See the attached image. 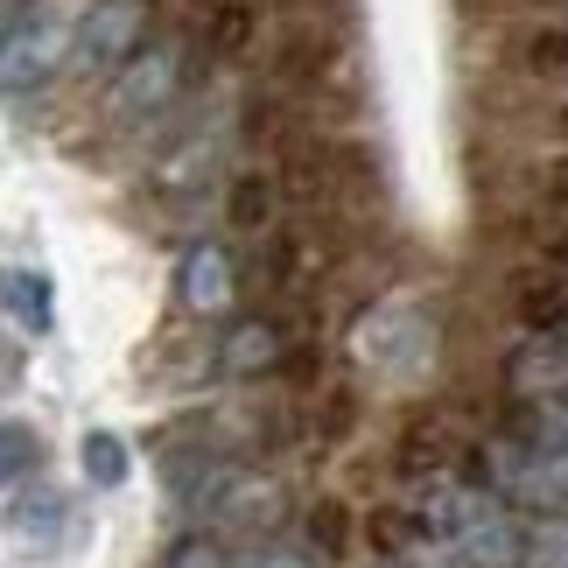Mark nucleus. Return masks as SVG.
<instances>
[{
  "label": "nucleus",
  "mask_w": 568,
  "mask_h": 568,
  "mask_svg": "<svg viewBox=\"0 0 568 568\" xmlns=\"http://www.w3.org/2000/svg\"><path fill=\"white\" fill-rule=\"evenodd\" d=\"M422 568H527V534L485 491H435Z\"/></svg>",
  "instance_id": "1"
},
{
  "label": "nucleus",
  "mask_w": 568,
  "mask_h": 568,
  "mask_svg": "<svg viewBox=\"0 0 568 568\" xmlns=\"http://www.w3.org/2000/svg\"><path fill=\"white\" fill-rule=\"evenodd\" d=\"M84 8L92 0H29L0 36V92H36L50 71H63Z\"/></svg>",
  "instance_id": "2"
},
{
  "label": "nucleus",
  "mask_w": 568,
  "mask_h": 568,
  "mask_svg": "<svg viewBox=\"0 0 568 568\" xmlns=\"http://www.w3.org/2000/svg\"><path fill=\"white\" fill-rule=\"evenodd\" d=\"M491 491L519 513H568V443L555 435H519V443L491 449Z\"/></svg>",
  "instance_id": "3"
},
{
  "label": "nucleus",
  "mask_w": 568,
  "mask_h": 568,
  "mask_svg": "<svg viewBox=\"0 0 568 568\" xmlns=\"http://www.w3.org/2000/svg\"><path fill=\"white\" fill-rule=\"evenodd\" d=\"M352 352L373 365V373H414V365L435 352V316L422 310V302L393 295V302H379V310L358 316Z\"/></svg>",
  "instance_id": "4"
},
{
  "label": "nucleus",
  "mask_w": 568,
  "mask_h": 568,
  "mask_svg": "<svg viewBox=\"0 0 568 568\" xmlns=\"http://www.w3.org/2000/svg\"><path fill=\"white\" fill-rule=\"evenodd\" d=\"M196 506H204L217 534H281L288 527V491L260 470H217Z\"/></svg>",
  "instance_id": "5"
},
{
  "label": "nucleus",
  "mask_w": 568,
  "mask_h": 568,
  "mask_svg": "<svg viewBox=\"0 0 568 568\" xmlns=\"http://www.w3.org/2000/svg\"><path fill=\"white\" fill-rule=\"evenodd\" d=\"M141 0H92L78 21V42H71V57H84L92 71H113V63L134 57V42H141Z\"/></svg>",
  "instance_id": "6"
},
{
  "label": "nucleus",
  "mask_w": 568,
  "mask_h": 568,
  "mask_svg": "<svg viewBox=\"0 0 568 568\" xmlns=\"http://www.w3.org/2000/svg\"><path fill=\"white\" fill-rule=\"evenodd\" d=\"M176 99V50H134L113 84V120H148Z\"/></svg>",
  "instance_id": "7"
},
{
  "label": "nucleus",
  "mask_w": 568,
  "mask_h": 568,
  "mask_svg": "<svg viewBox=\"0 0 568 568\" xmlns=\"http://www.w3.org/2000/svg\"><path fill=\"white\" fill-rule=\"evenodd\" d=\"M183 302L196 316H225L232 310V260H225V246H190L183 253Z\"/></svg>",
  "instance_id": "8"
},
{
  "label": "nucleus",
  "mask_w": 568,
  "mask_h": 568,
  "mask_svg": "<svg viewBox=\"0 0 568 568\" xmlns=\"http://www.w3.org/2000/svg\"><path fill=\"white\" fill-rule=\"evenodd\" d=\"M78 456H84V477H92V485H126V443H120V435L92 428Z\"/></svg>",
  "instance_id": "9"
},
{
  "label": "nucleus",
  "mask_w": 568,
  "mask_h": 568,
  "mask_svg": "<svg viewBox=\"0 0 568 568\" xmlns=\"http://www.w3.org/2000/svg\"><path fill=\"white\" fill-rule=\"evenodd\" d=\"M274 352H281V337L267 323H246V331L225 344V373H260V365H274Z\"/></svg>",
  "instance_id": "10"
},
{
  "label": "nucleus",
  "mask_w": 568,
  "mask_h": 568,
  "mask_svg": "<svg viewBox=\"0 0 568 568\" xmlns=\"http://www.w3.org/2000/svg\"><path fill=\"white\" fill-rule=\"evenodd\" d=\"M36 464V428H21V422H0V485H14L21 470Z\"/></svg>",
  "instance_id": "11"
},
{
  "label": "nucleus",
  "mask_w": 568,
  "mask_h": 568,
  "mask_svg": "<svg viewBox=\"0 0 568 568\" xmlns=\"http://www.w3.org/2000/svg\"><path fill=\"white\" fill-rule=\"evenodd\" d=\"M8 302L21 310V323H29V331H50V288H42V281L14 274V281H8Z\"/></svg>",
  "instance_id": "12"
},
{
  "label": "nucleus",
  "mask_w": 568,
  "mask_h": 568,
  "mask_svg": "<svg viewBox=\"0 0 568 568\" xmlns=\"http://www.w3.org/2000/svg\"><path fill=\"white\" fill-rule=\"evenodd\" d=\"M169 568H225V555H217V540H176V555H169Z\"/></svg>",
  "instance_id": "13"
},
{
  "label": "nucleus",
  "mask_w": 568,
  "mask_h": 568,
  "mask_svg": "<svg viewBox=\"0 0 568 568\" xmlns=\"http://www.w3.org/2000/svg\"><path fill=\"white\" fill-rule=\"evenodd\" d=\"M225 568H316L310 555H295V548H260V555H239Z\"/></svg>",
  "instance_id": "14"
},
{
  "label": "nucleus",
  "mask_w": 568,
  "mask_h": 568,
  "mask_svg": "<svg viewBox=\"0 0 568 568\" xmlns=\"http://www.w3.org/2000/svg\"><path fill=\"white\" fill-rule=\"evenodd\" d=\"M534 435H555V443H568V393H561V400H540Z\"/></svg>",
  "instance_id": "15"
},
{
  "label": "nucleus",
  "mask_w": 568,
  "mask_h": 568,
  "mask_svg": "<svg viewBox=\"0 0 568 568\" xmlns=\"http://www.w3.org/2000/svg\"><path fill=\"white\" fill-rule=\"evenodd\" d=\"M555 344H561V352H568V316H561V323H555Z\"/></svg>",
  "instance_id": "16"
}]
</instances>
